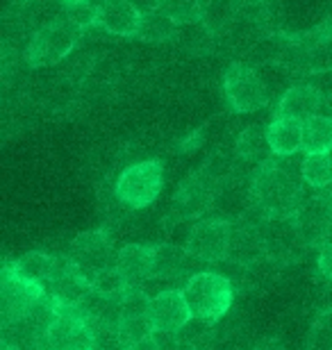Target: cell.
<instances>
[{
	"mask_svg": "<svg viewBox=\"0 0 332 350\" xmlns=\"http://www.w3.org/2000/svg\"><path fill=\"white\" fill-rule=\"evenodd\" d=\"M303 173H294L280 159H268L251 175L253 212L264 221L292 219L303 202Z\"/></svg>",
	"mask_w": 332,
	"mask_h": 350,
	"instance_id": "1",
	"label": "cell"
},
{
	"mask_svg": "<svg viewBox=\"0 0 332 350\" xmlns=\"http://www.w3.org/2000/svg\"><path fill=\"white\" fill-rule=\"evenodd\" d=\"M182 296L192 312V319L199 323L212 325L223 319L235 300V286L223 273L201 271L189 278L182 286Z\"/></svg>",
	"mask_w": 332,
	"mask_h": 350,
	"instance_id": "2",
	"label": "cell"
},
{
	"mask_svg": "<svg viewBox=\"0 0 332 350\" xmlns=\"http://www.w3.org/2000/svg\"><path fill=\"white\" fill-rule=\"evenodd\" d=\"M84 34V25L71 16H58L48 21L46 25H41L37 32L32 34L30 44H27L25 59L27 64L34 68L41 66H53L66 57L73 48L80 44Z\"/></svg>",
	"mask_w": 332,
	"mask_h": 350,
	"instance_id": "3",
	"label": "cell"
},
{
	"mask_svg": "<svg viewBox=\"0 0 332 350\" xmlns=\"http://www.w3.org/2000/svg\"><path fill=\"white\" fill-rule=\"evenodd\" d=\"M230 173L225 169H212V164L203 166L201 171L189 175L180 182L178 191L173 196V212L178 219H201L214 209L218 189Z\"/></svg>",
	"mask_w": 332,
	"mask_h": 350,
	"instance_id": "4",
	"label": "cell"
},
{
	"mask_svg": "<svg viewBox=\"0 0 332 350\" xmlns=\"http://www.w3.org/2000/svg\"><path fill=\"white\" fill-rule=\"evenodd\" d=\"M164 187V166L157 159L130 164L118 175L114 193L121 205L130 209H144L159 198Z\"/></svg>",
	"mask_w": 332,
	"mask_h": 350,
	"instance_id": "5",
	"label": "cell"
},
{
	"mask_svg": "<svg viewBox=\"0 0 332 350\" xmlns=\"http://www.w3.org/2000/svg\"><path fill=\"white\" fill-rule=\"evenodd\" d=\"M66 260L80 275L91 284L101 273L114 269L116 255L112 248V239L105 230H89V232L77 234L71 241Z\"/></svg>",
	"mask_w": 332,
	"mask_h": 350,
	"instance_id": "6",
	"label": "cell"
},
{
	"mask_svg": "<svg viewBox=\"0 0 332 350\" xmlns=\"http://www.w3.org/2000/svg\"><path fill=\"white\" fill-rule=\"evenodd\" d=\"M294 228L298 230L307 248H321L332 241V196L319 191L303 198L301 207L292 216Z\"/></svg>",
	"mask_w": 332,
	"mask_h": 350,
	"instance_id": "7",
	"label": "cell"
},
{
	"mask_svg": "<svg viewBox=\"0 0 332 350\" xmlns=\"http://www.w3.org/2000/svg\"><path fill=\"white\" fill-rule=\"evenodd\" d=\"M58 317L48 327V350H91L94 327L84 319L80 305H55Z\"/></svg>",
	"mask_w": 332,
	"mask_h": 350,
	"instance_id": "8",
	"label": "cell"
},
{
	"mask_svg": "<svg viewBox=\"0 0 332 350\" xmlns=\"http://www.w3.org/2000/svg\"><path fill=\"white\" fill-rule=\"evenodd\" d=\"M223 91L230 107L237 114H251L262 109L268 100V89L255 68L246 64H232L223 78Z\"/></svg>",
	"mask_w": 332,
	"mask_h": 350,
	"instance_id": "9",
	"label": "cell"
},
{
	"mask_svg": "<svg viewBox=\"0 0 332 350\" xmlns=\"http://www.w3.org/2000/svg\"><path fill=\"white\" fill-rule=\"evenodd\" d=\"M232 223L228 219H201L187 237V250L203 264H218L228 260Z\"/></svg>",
	"mask_w": 332,
	"mask_h": 350,
	"instance_id": "10",
	"label": "cell"
},
{
	"mask_svg": "<svg viewBox=\"0 0 332 350\" xmlns=\"http://www.w3.org/2000/svg\"><path fill=\"white\" fill-rule=\"evenodd\" d=\"M46 296V286L32 284L27 280H21L10 269V264L3 271V282H0V307H3V325L21 321L30 314V310Z\"/></svg>",
	"mask_w": 332,
	"mask_h": 350,
	"instance_id": "11",
	"label": "cell"
},
{
	"mask_svg": "<svg viewBox=\"0 0 332 350\" xmlns=\"http://www.w3.org/2000/svg\"><path fill=\"white\" fill-rule=\"evenodd\" d=\"M268 257L266 248V221H251L242 216L232 223L230 232V248H228V262L239 266H253L259 260Z\"/></svg>",
	"mask_w": 332,
	"mask_h": 350,
	"instance_id": "12",
	"label": "cell"
},
{
	"mask_svg": "<svg viewBox=\"0 0 332 350\" xmlns=\"http://www.w3.org/2000/svg\"><path fill=\"white\" fill-rule=\"evenodd\" d=\"M118 332H121V339L128 348L155 334L151 321V298L146 296L144 286H128L125 289L121 319H118Z\"/></svg>",
	"mask_w": 332,
	"mask_h": 350,
	"instance_id": "13",
	"label": "cell"
},
{
	"mask_svg": "<svg viewBox=\"0 0 332 350\" xmlns=\"http://www.w3.org/2000/svg\"><path fill=\"white\" fill-rule=\"evenodd\" d=\"M151 321L155 332L178 334L189 325L192 312L187 307V300L182 296V289H166L151 298Z\"/></svg>",
	"mask_w": 332,
	"mask_h": 350,
	"instance_id": "14",
	"label": "cell"
},
{
	"mask_svg": "<svg viewBox=\"0 0 332 350\" xmlns=\"http://www.w3.org/2000/svg\"><path fill=\"white\" fill-rule=\"evenodd\" d=\"M144 14L132 0H103L96 12V25L116 37H137Z\"/></svg>",
	"mask_w": 332,
	"mask_h": 350,
	"instance_id": "15",
	"label": "cell"
},
{
	"mask_svg": "<svg viewBox=\"0 0 332 350\" xmlns=\"http://www.w3.org/2000/svg\"><path fill=\"white\" fill-rule=\"evenodd\" d=\"M116 271L128 286H144L155 278V248L128 243L116 253Z\"/></svg>",
	"mask_w": 332,
	"mask_h": 350,
	"instance_id": "16",
	"label": "cell"
},
{
	"mask_svg": "<svg viewBox=\"0 0 332 350\" xmlns=\"http://www.w3.org/2000/svg\"><path fill=\"white\" fill-rule=\"evenodd\" d=\"M201 262L189 253L187 248L175 246V243H162L155 248V278L157 280H178L182 275L194 278L196 266Z\"/></svg>",
	"mask_w": 332,
	"mask_h": 350,
	"instance_id": "17",
	"label": "cell"
},
{
	"mask_svg": "<svg viewBox=\"0 0 332 350\" xmlns=\"http://www.w3.org/2000/svg\"><path fill=\"white\" fill-rule=\"evenodd\" d=\"M323 103V94L312 85H294L289 87L280 98L278 105V114L296 118V121L305 123L307 118H312L319 114Z\"/></svg>",
	"mask_w": 332,
	"mask_h": 350,
	"instance_id": "18",
	"label": "cell"
},
{
	"mask_svg": "<svg viewBox=\"0 0 332 350\" xmlns=\"http://www.w3.org/2000/svg\"><path fill=\"white\" fill-rule=\"evenodd\" d=\"M266 135L275 157H294L303 150V121L278 114L266 125Z\"/></svg>",
	"mask_w": 332,
	"mask_h": 350,
	"instance_id": "19",
	"label": "cell"
},
{
	"mask_svg": "<svg viewBox=\"0 0 332 350\" xmlns=\"http://www.w3.org/2000/svg\"><path fill=\"white\" fill-rule=\"evenodd\" d=\"M235 152H237L239 162L255 166V169L275 157L271 150V144H268L266 128H262V125H248V128L237 137Z\"/></svg>",
	"mask_w": 332,
	"mask_h": 350,
	"instance_id": "20",
	"label": "cell"
},
{
	"mask_svg": "<svg viewBox=\"0 0 332 350\" xmlns=\"http://www.w3.org/2000/svg\"><path fill=\"white\" fill-rule=\"evenodd\" d=\"M58 264H60L58 257L41 253V250H32V253H25L23 257H18L16 262H12L10 269L16 273L21 280L46 286L51 282L53 273L58 271Z\"/></svg>",
	"mask_w": 332,
	"mask_h": 350,
	"instance_id": "21",
	"label": "cell"
},
{
	"mask_svg": "<svg viewBox=\"0 0 332 350\" xmlns=\"http://www.w3.org/2000/svg\"><path fill=\"white\" fill-rule=\"evenodd\" d=\"M178 23L168 16L166 12L162 10H153L144 14L139 25V32L134 39L144 41V44H164V41H173L178 37Z\"/></svg>",
	"mask_w": 332,
	"mask_h": 350,
	"instance_id": "22",
	"label": "cell"
},
{
	"mask_svg": "<svg viewBox=\"0 0 332 350\" xmlns=\"http://www.w3.org/2000/svg\"><path fill=\"white\" fill-rule=\"evenodd\" d=\"M303 150L305 155L332 152V116L316 114L303 123Z\"/></svg>",
	"mask_w": 332,
	"mask_h": 350,
	"instance_id": "23",
	"label": "cell"
},
{
	"mask_svg": "<svg viewBox=\"0 0 332 350\" xmlns=\"http://www.w3.org/2000/svg\"><path fill=\"white\" fill-rule=\"evenodd\" d=\"M303 182L316 191L332 185V152H316L303 159Z\"/></svg>",
	"mask_w": 332,
	"mask_h": 350,
	"instance_id": "24",
	"label": "cell"
},
{
	"mask_svg": "<svg viewBox=\"0 0 332 350\" xmlns=\"http://www.w3.org/2000/svg\"><path fill=\"white\" fill-rule=\"evenodd\" d=\"M237 10L230 0H203V18L201 23L212 34H221L232 25Z\"/></svg>",
	"mask_w": 332,
	"mask_h": 350,
	"instance_id": "25",
	"label": "cell"
},
{
	"mask_svg": "<svg viewBox=\"0 0 332 350\" xmlns=\"http://www.w3.org/2000/svg\"><path fill=\"white\" fill-rule=\"evenodd\" d=\"M159 10L166 12L178 25L199 23L203 18V0H159Z\"/></svg>",
	"mask_w": 332,
	"mask_h": 350,
	"instance_id": "26",
	"label": "cell"
},
{
	"mask_svg": "<svg viewBox=\"0 0 332 350\" xmlns=\"http://www.w3.org/2000/svg\"><path fill=\"white\" fill-rule=\"evenodd\" d=\"M91 350H128L121 339L118 325H94V344Z\"/></svg>",
	"mask_w": 332,
	"mask_h": 350,
	"instance_id": "27",
	"label": "cell"
},
{
	"mask_svg": "<svg viewBox=\"0 0 332 350\" xmlns=\"http://www.w3.org/2000/svg\"><path fill=\"white\" fill-rule=\"evenodd\" d=\"M312 344L332 350V310H326L312 330Z\"/></svg>",
	"mask_w": 332,
	"mask_h": 350,
	"instance_id": "28",
	"label": "cell"
},
{
	"mask_svg": "<svg viewBox=\"0 0 332 350\" xmlns=\"http://www.w3.org/2000/svg\"><path fill=\"white\" fill-rule=\"evenodd\" d=\"M319 271L328 282H332V241L319 248Z\"/></svg>",
	"mask_w": 332,
	"mask_h": 350,
	"instance_id": "29",
	"label": "cell"
},
{
	"mask_svg": "<svg viewBox=\"0 0 332 350\" xmlns=\"http://www.w3.org/2000/svg\"><path fill=\"white\" fill-rule=\"evenodd\" d=\"M128 350H162V346H159L157 337H155V334H151V337H146V339L137 341V344H132Z\"/></svg>",
	"mask_w": 332,
	"mask_h": 350,
	"instance_id": "30",
	"label": "cell"
},
{
	"mask_svg": "<svg viewBox=\"0 0 332 350\" xmlns=\"http://www.w3.org/2000/svg\"><path fill=\"white\" fill-rule=\"evenodd\" d=\"M255 350H285V346H282L278 339H268V341H262Z\"/></svg>",
	"mask_w": 332,
	"mask_h": 350,
	"instance_id": "31",
	"label": "cell"
},
{
	"mask_svg": "<svg viewBox=\"0 0 332 350\" xmlns=\"http://www.w3.org/2000/svg\"><path fill=\"white\" fill-rule=\"evenodd\" d=\"M66 5H77V3H91V0H64Z\"/></svg>",
	"mask_w": 332,
	"mask_h": 350,
	"instance_id": "32",
	"label": "cell"
},
{
	"mask_svg": "<svg viewBox=\"0 0 332 350\" xmlns=\"http://www.w3.org/2000/svg\"><path fill=\"white\" fill-rule=\"evenodd\" d=\"M3 350H21V348H16V346H10V344H3Z\"/></svg>",
	"mask_w": 332,
	"mask_h": 350,
	"instance_id": "33",
	"label": "cell"
},
{
	"mask_svg": "<svg viewBox=\"0 0 332 350\" xmlns=\"http://www.w3.org/2000/svg\"><path fill=\"white\" fill-rule=\"evenodd\" d=\"M323 191H326V193H330V196H332V185H330L328 189H323Z\"/></svg>",
	"mask_w": 332,
	"mask_h": 350,
	"instance_id": "34",
	"label": "cell"
}]
</instances>
